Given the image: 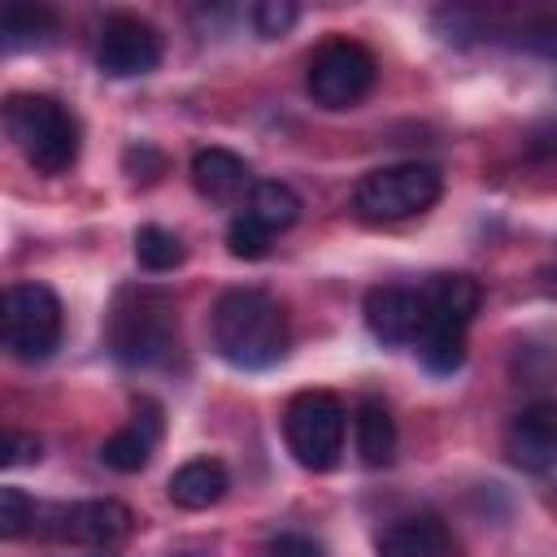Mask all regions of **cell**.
<instances>
[{"mask_svg":"<svg viewBox=\"0 0 557 557\" xmlns=\"http://www.w3.org/2000/svg\"><path fill=\"white\" fill-rule=\"evenodd\" d=\"M213 348L235 370H265L287 352V313L261 287H231L213 305Z\"/></svg>","mask_w":557,"mask_h":557,"instance_id":"obj_1","label":"cell"},{"mask_svg":"<svg viewBox=\"0 0 557 557\" xmlns=\"http://www.w3.org/2000/svg\"><path fill=\"white\" fill-rule=\"evenodd\" d=\"M104 344L122 366H161L178 348V313L161 287H126L117 292Z\"/></svg>","mask_w":557,"mask_h":557,"instance_id":"obj_2","label":"cell"},{"mask_svg":"<svg viewBox=\"0 0 557 557\" xmlns=\"http://www.w3.org/2000/svg\"><path fill=\"white\" fill-rule=\"evenodd\" d=\"M4 131L39 174H65L78 161V122L57 96H39V91L9 96Z\"/></svg>","mask_w":557,"mask_h":557,"instance_id":"obj_3","label":"cell"},{"mask_svg":"<svg viewBox=\"0 0 557 557\" xmlns=\"http://www.w3.org/2000/svg\"><path fill=\"white\" fill-rule=\"evenodd\" d=\"M444 191V174L426 161H400V165H383L370 170L357 191L352 205L366 222H405L413 213H426Z\"/></svg>","mask_w":557,"mask_h":557,"instance_id":"obj_4","label":"cell"},{"mask_svg":"<svg viewBox=\"0 0 557 557\" xmlns=\"http://www.w3.org/2000/svg\"><path fill=\"white\" fill-rule=\"evenodd\" d=\"M61 300L44 283H9L0 300V335L17 361H44L61 344Z\"/></svg>","mask_w":557,"mask_h":557,"instance_id":"obj_5","label":"cell"},{"mask_svg":"<svg viewBox=\"0 0 557 557\" xmlns=\"http://www.w3.org/2000/svg\"><path fill=\"white\" fill-rule=\"evenodd\" d=\"M344 426L348 413L339 405V396L331 392H296L287 413H283V440L287 453L305 466V470H331L344 453Z\"/></svg>","mask_w":557,"mask_h":557,"instance_id":"obj_6","label":"cell"},{"mask_svg":"<svg viewBox=\"0 0 557 557\" xmlns=\"http://www.w3.org/2000/svg\"><path fill=\"white\" fill-rule=\"evenodd\" d=\"M379 78V65H374V52L357 39H326L313 57H309V74H305V87L313 96V104L322 109H352L370 96Z\"/></svg>","mask_w":557,"mask_h":557,"instance_id":"obj_7","label":"cell"},{"mask_svg":"<svg viewBox=\"0 0 557 557\" xmlns=\"http://www.w3.org/2000/svg\"><path fill=\"white\" fill-rule=\"evenodd\" d=\"M135 513L122 500H74V505H39L35 531L44 540H61V544H78V548H113L131 535Z\"/></svg>","mask_w":557,"mask_h":557,"instance_id":"obj_8","label":"cell"},{"mask_svg":"<svg viewBox=\"0 0 557 557\" xmlns=\"http://www.w3.org/2000/svg\"><path fill=\"white\" fill-rule=\"evenodd\" d=\"M161 61V30L144 17H131V13H117L100 26V39H96V65L109 74V78H135V74H148L157 70Z\"/></svg>","mask_w":557,"mask_h":557,"instance_id":"obj_9","label":"cell"},{"mask_svg":"<svg viewBox=\"0 0 557 557\" xmlns=\"http://www.w3.org/2000/svg\"><path fill=\"white\" fill-rule=\"evenodd\" d=\"M366 326L383 344H418L426 335V292L383 283L366 296Z\"/></svg>","mask_w":557,"mask_h":557,"instance_id":"obj_10","label":"cell"},{"mask_svg":"<svg viewBox=\"0 0 557 557\" xmlns=\"http://www.w3.org/2000/svg\"><path fill=\"white\" fill-rule=\"evenodd\" d=\"M505 457L527 474H540L557 461V400H535L513 413L505 426Z\"/></svg>","mask_w":557,"mask_h":557,"instance_id":"obj_11","label":"cell"},{"mask_svg":"<svg viewBox=\"0 0 557 557\" xmlns=\"http://www.w3.org/2000/svg\"><path fill=\"white\" fill-rule=\"evenodd\" d=\"M379 557H453V535L435 513H409L379 531Z\"/></svg>","mask_w":557,"mask_h":557,"instance_id":"obj_12","label":"cell"},{"mask_svg":"<svg viewBox=\"0 0 557 557\" xmlns=\"http://www.w3.org/2000/svg\"><path fill=\"white\" fill-rule=\"evenodd\" d=\"M191 187L209 205H235L244 191H252V170L231 148H200L191 157Z\"/></svg>","mask_w":557,"mask_h":557,"instance_id":"obj_13","label":"cell"},{"mask_svg":"<svg viewBox=\"0 0 557 557\" xmlns=\"http://www.w3.org/2000/svg\"><path fill=\"white\" fill-rule=\"evenodd\" d=\"M157 440H161V409H157L152 400H139L135 422L122 426V431H113V435L100 444V461H104L109 470H117V474H135V470L148 466Z\"/></svg>","mask_w":557,"mask_h":557,"instance_id":"obj_14","label":"cell"},{"mask_svg":"<svg viewBox=\"0 0 557 557\" xmlns=\"http://www.w3.org/2000/svg\"><path fill=\"white\" fill-rule=\"evenodd\" d=\"M226 487H231V474H226V466L218 457H191L165 483V492H170V500L178 509H209V505H218L226 496Z\"/></svg>","mask_w":557,"mask_h":557,"instance_id":"obj_15","label":"cell"},{"mask_svg":"<svg viewBox=\"0 0 557 557\" xmlns=\"http://www.w3.org/2000/svg\"><path fill=\"white\" fill-rule=\"evenodd\" d=\"M426 326L466 331L479 309V283L470 274H435L426 287Z\"/></svg>","mask_w":557,"mask_h":557,"instance_id":"obj_16","label":"cell"},{"mask_svg":"<svg viewBox=\"0 0 557 557\" xmlns=\"http://www.w3.org/2000/svg\"><path fill=\"white\" fill-rule=\"evenodd\" d=\"M352 435H357V457L366 466H392L396 457V418L379 396H361L352 409Z\"/></svg>","mask_w":557,"mask_h":557,"instance_id":"obj_17","label":"cell"},{"mask_svg":"<svg viewBox=\"0 0 557 557\" xmlns=\"http://www.w3.org/2000/svg\"><path fill=\"white\" fill-rule=\"evenodd\" d=\"M244 213L257 218L270 235H278V231L296 226V218H300V196H296L287 183H278V178H261V183H252Z\"/></svg>","mask_w":557,"mask_h":557,"instance_id":"obj_18","label":"cell"},{"mask_svg":"<svg viewBox=\"0 0 557 557\" xmlns=\"http://www.w3.org/2000/svg\"><path fill=\"white\" fill-rule=\"evenodd\" d=\"M57 30V17L39 4H4L0 13V44L4 52H22V48H39L48 44V35Z\"/></svg>","mask_w":557,"mask_h":557,"instance_id":"obj_19","label":"cell"},{"mask_svg":"<svg viewBox=\"0 0 557 557\" xmlns=\"http://www.w3.org/2000/svg\"><path fill=\"white\" fill-rule=\"evenodd\" d=\"M183 257H187V248H183V239H178L174 231H165V226H157V222H148V226L135 231V261H139L144 270L165 274V270L183 265Z\"/></svg>","mask_w":557,"mask_h":557,"instance_id":"obj_20","label":"cell"},{"mask_svg":"<svg viewBox=\"0 0 557 557\" xmlns=\"http://www.w3.org/2000/svg\"><path fill=\"white\" fill-rule=\"evenodd\" d=\"M418 357L431 374H453L466 361V331L453 326H426V335L418 339Z\"/></svg>","mask_w":557,"mask_h":557,"instance_id":"obj_21","label":"cell"},{"mask_svg":"<svg viewBox=\"0 0 557 557\" xmlns=\"http://www.w3.org/2000/svg\"><path fill=\"white\" fill-rule=\"evenodd\" d=\"M270 231L257 222V218H248L244 209L231 218V226H226V248H231V257H239V261H261L265 252H270Z\"/></svg>","mask_w":557,"mask_h":557,"instance_id":"obj_22","label":"cell"},{"mask_svg":"<svg viewBox=\"0 0 557 557\" xmlns=\"http://www.w3.org/2000/svg\"><path fill=\"white\" fill-rule=\"evenodd\" d=\"M35 518H39V505L22 487H4L0 492V535L4 540H17V535L35 531Z\"/></svg>","mask_w":557,"mask_h":557,"instance_id":"obj_23","label":"cell"},{"mask_svg":"<svg viewBox=\"0 0 557 557\" xmlns=\"http://www.w3.org/2000/svg\"><path fill=\"white\" fill-rule=\"evenodd\" d=\"M252 30L261 35V39H278V35H287L292 26H296V17H300V9L292 4V0H261V4H252Z\"/></svg>","mask_w":557,"mask_h":557,"instance_id":"obj_24","label":"cell"},{"mask_svg":"<svg viewBox=\"0 0 557 557\" xmlns=\"http://www.w3.org/2000/svg\"><path fill=\"white\" fill-rule=\"evenodd\" d=\"M4 466H30L39 461V440L26 435V431H4Z\"/></svg>","mask_w":557,"mask_h":557,"instance_id":"obj_25","label":"cell"},{"mask_svg":"<svg viewBox=\"0 0 557 557\" xmlns=\"http://www.w3.org/2000/svg\"><path fill=\"white\" fill-rule=\"evenodd\" d=\"M265 557H326V553H322V544L309 540V535H278V540L265 548Z\"/></svg>","mask_w":557,"mask_h":557,"instance_id":"obj_26","label":"cell"},{"mask_svg":"<svg viewBox=\"0 0 557 557\" xmlns=\"http://www.w3.org/2000/svg\"><path fill=\"white\" fill-rule=\"evenodd\" d=\"M170 557H200V553H170Z\"/></svg>","mask_w":557,"mask_h":557,"instance_id":"obj_27","label":"cell"}]
</instances>
